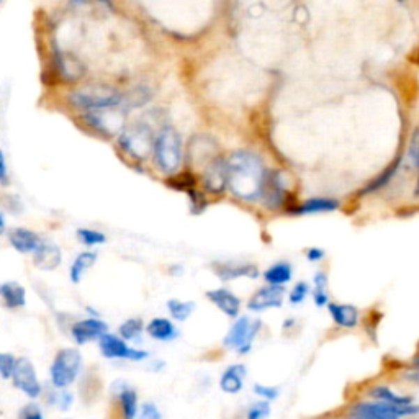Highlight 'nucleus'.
<instances>
[{
  "label": "nucleus",
  "instance_id": "1",
  "mask_svg": "<svg viewBox=\"0 0 419 419\" xmlns=\"http://www.w3.org/2000/svg\"><path fill=\"white\" fill-rule=\"evenodd\" d=\"M266 174L261 158L251 151H236L226 161L228 187L239 199H259L264 181H266Z\"/></svg>",
  "mask_w": 419,
  "mask_h": 419
},
{
  "label": "nucleus",
  "instance_id": "2",
  "mask_svg": "<svg viewBox=\"0 0 419 419\" xmlns=\"http://www.w3.org/2000/svg\"><path fill=\"white\" fill-rule=\"evenodd\" d=\"M123 93L108 86H84L74 89L68 96V102L81 110H102L123 103Z\"/></svg>",
  "mask_w": 419,
  "mask_h": 419
},
{
  "label": "nucleus",
  "instance_id": "3",
  "mask_svg": "<svg viewBox=\"0 0 419 419\" xmlns=\"http://www.w3.org/2000/svg\"><path fill=\"white\" fill-rule=\"evenodd\" d=\"M154 161L162 172H176L182 162V144L177 131L164 128L154 138Z\"/></svg>",
  "mask_w": 419,
  "mask_h": 419
},
{
  "label": "nucleus",
  "instance_id": "4",
  "mask_svg": "<svg viewBox=\"0 0 419 419\" xmlns=\"http://www.w3.org/2000/svg\"><path fill=\"white\" fill-rule=\"evenodd\" d=\"M82 369V356L74 347H66L56 354L51 364V383L54 388L64 390L77 380Z\"/></svg>",
  "mask_w": 419,
  "mask_h": 419
},
{
  "label": "nucleus",
  "instance_id": "5",
  "mask_svg": "<svg viewBox=\"0 0 419 419\" xmlns=\"http://www.w3.org/2000/svg\"><path fill=\"white\" fill-rule=\"evenodd\" d=\"M259 329H261V321L259 319H251L247 317H239L236 323L233 324L228 334L223 339V344L228 349L238 351L239 354H247L251 351L254 339H256Z\"/></svg>",
  "mask_w": 419,
  "mask_h": 419
},
{
  "label": "nucleus",
  "instance_id": "6",
  "mask_svg": "<svg viewBox=\"0 0 419 419\" xmlns=\"http://www.w3.org/2000/svg\"><path fill=\"white\" fill-rule=\"evenodd\" d=\"M120 144L126 153L136 159H146L153 153L154 136L149 126L136 123L123 130L120 135Z\"/></svg>",
  "mask_w": 419,
  "mask_h": 419
},
{
  "label": "nucleus",
  "instance_id": "7",
  "mask_svg": "<svg viewBox=\"0 0 419 419\" xmlns=\"http://www.w3.org/2000/svg\"><path fill=\"white\" fill-rule=\"evenodd\" d=\"M416 404H408V406H395L390 403H359L352 408L354 418L364 419H399L409 414H416Z\"/></svg>",
  "mask_w": 419,
  "mask_h": 419
},
{
  "label": "nucleus",
  "instance_id": "8",
  "mask_svg": "<svg viewBox=\"0 0 419 419\" xmlns=\"http://www.w3.org/2000/svg\"><path fill=\"white\" fill-rule=\"evenodd\" d=\"M98 347H100L102 356L105 359H126V360H144L148 359V352L133 349L126 344L125 339H121L115 334L105 333L98 337Z\"/></svg>",
  "mask_w": 419,
  "mask_h": 419
},
{
  "label": "nucleus",
  "instance_id": "9",
  "mask_svg": "<svg viewBox=\"0 0 419 419\" xmlns=\"http://www.w3.org/2000/svg\"><path fill=\"white\" fill-rule=\"evenodd\" d=\"M13 383L18 390H22L26 397L36 398L41 395V383L38 382L35 367L26 357H20L15 362V369L12 374Z\"/></svg>",
  "mask_w": 419,
  "mask_h": 419
},
{
  "label": "nucleus",
  "instance_id": "10",
  "mask_svg": "<svg viewBox=\"0 0 419 419\" xmlns=\"http://www.w3.org/2000/svg\"><path fill=\"white\" fill-rule=\"evenodd\" d=\"M115 108V107H113ZM84 119L87 120V123L100 131L103 135H115L119 128L123 125V113L113 112L112 108H102V110H91L86 113Z\"/></svg>",
  "mask_w": 419,
  "mask_h": 419
},
{
  "label": "nucleus",
  "instance_id": "11",
  "mask_svg": "<svg viewBox=\"0 0 419 419\" xmlns=\"http://www.w3.org/2000/svg\"><path fill=\"white\" fill-rule=\"evenodd\" d=\"M284 296H285V290L284 287H277V285H267L259 289L256 294L251 296L249 300L247 308L254 313H261L266 312V310L271 308H280L284 305Z\"/></svg>",
  "mask_w": 419,
  "mask_h": 419
},
{
  "label": "nucleus",
  "instance_id": "12",
  "mask_svg": "<svg viewBox=\"0 0 419 419\" xmlns=\"http://www.w3.org/2000/svg\"><path fill=\"white\" fill-rule=\"evenodd\" d=\"M107 329H108V324L105 321H102V319L87 318V319H82V321L74 323L73 328H70V334H73L74 341L77 342L79 346H82L103 336V334L107 333Z\"/></svg>",
  "mask_w": 419,
  "mask_h": 419
},
{
  "label": "nucleus",
  "instance_id": "13",
  "mask_svg": "<svg viewBox=\"0 0 419 419\" xmlns=\"http://www.w3.org/2000/svg\"><path fill=\"white\" fill-rule=\"evenodd\" d=\"M228 185L226 176V159L216 158L206 166L204 172V187L211 194H221Z\"/></svg>",
  "mask_w": 419,
  "mask_h": 419
},
{
  "label": "nucleus",
  "instance_id": "14",
  "mask_svg": "<svg viewBox=\"0 0 419 419\" xmlns=\"http://www.w3.org/2000/svg\"><path fill=\"white\" fill-rule=\"evenodd\" d=\"M63 261V254H61L59 246L54 243L41 241L40 246L33 252V264L40 271H54L61 266Z\"/></svg>",
  "mask_w": 419,
  "mask_h": 419
},
{
  "label": "nucleus",
  "instance_id": "15",
  "mask_svg": "<svg viewBox=\"0 0 419 419\" xmlns=\"http://www.w3.org/2000/svg\"><path fill=\"white\" fill-rule=\"evenodd\" d=\"M206 298L215 305L220 312H223L226 317L229 318H238L239 310H241V301L233 291L228 289H216L206 291Z\"/></svg>",
  "mask_w": 419,
  "mask_h": 419
},
{
  "label": "nucleus",
  "instance_id": "16",
  "mask_svg": "<svg viewBox=\"0 0 419 419\" xmlns=\"http://www.w3.org/2000/svg\"><path fill=\"white\" fill-rule=\"evenodd\" d=\"M284 183H282L280 172L271 171L266 174V181H264L261 197L266 201L267 206L271 208H277L284 201Z\"/></svg>",
  "mask_w": 419,
  "mask_h": 419
},
{
  "label": "nucleus",
  "instance_id": "17",
  "mask_svg": "<svg viewBox=\"0 0 419 419\" xmlns=\"http://www.w3.org/2000/svg\"><path fill=\"white\" fill-rule=\"evenodd\" d=\"M8 241L12 247L22 254H33L41 244V238L26 228H13L8 231Z\"/></svg>",
  "mask_w": 419,
  "mask_h": 419
},
{
  "label": "nucleus",
  "instance_id": "18",
  "mask_svg": "<svg viewBox=\"0 0 419 419\" xmlns=\"http://www.w3.org/2000/svg\"><path fill=\"white\" fill-rule=\"evenodd\" d=\"M246 367L243 364L229 365L220 376V388L228 395H236L244 387V379H246Z\"/></svg>",
  "mask_w": 419,
  "mask_h": 419
},
{
  "label": "nucleus",
  "instance_id": "19",
  "mask_svg": "<svg viewBox=\"0 0 419 419\" xmlns=\"http://www.w3.org/2000/svg\"><path fill=\"white\" fill-rule=\"evenodd\" d=\"M215 272L216 275L224 282L239 279V277H251V279H256L259 275L257 267L252 266V264H236V262L216 264Z\"/></svg>",
  "mask_w": 419,
  "mask_h": 419
},
{
  "label": "nucleus",
  "instance_id": "20",
  "mask_svg": "<svg viewBox=\"0 0 419 419\" xmlns=\"http://www.w3.org/2000/svg\"><path fill=\"white\" fill-rule=\"evenodd\" d=\"M54 63H56V69H58V74L68 82L79 81V79L84 75V70H86L81 61L75 59L74 56L70 54L56 53Z\"/></svg>",
  "mask_w": 419,
  "mask_h": 419
},
{
  "label": "nucleus",
  "instance_id": "21",
  "mask_svg": "<svg viewBox=\"0 0 419 419\" xmlns=\"http://www.w3.org/2000/svg\"><path fill=\"white\" fill-rule=\"evenodd\" d=\"M333 321L341 328H356L359 323V310L354 305L328 303L326 305Z\"/></svg>",
  "mask_w": 419,
  "mask_h": 419
},
{
  "label": "nucleus",
  "instance_id": "22",
  "mask_svg": "<svg viewBox=\"0 0 419 419\" xmlns=\"http://www.w3.org/2000/svg\"><path fill=\"white\" fill-rule=\"evenodd\" d=\"M0 300H2L3 307L10 310L22 308L26 303V291L17 282H6L0 285Z\"/></svg>",
  "mask_w": 419,
  "mask_h": 419
},
{
  "label": "nucleus",
  "instance_id": "23",
  "mask_svg": "<svg viewBox=\"0 0 419 419\" xmlns=\"http://www.w3.org/2000/svg\"><path fill=\"white\" fill-rule=\"evenodd\" d=\"M146 333L149 334L151 337L156 339V341L161 342H167L172 341V339L177 337V328L171 319L167 318H154L146 324Z\"/></svg>",
  "mask_w": 419,
  "mask_h": 419
},
{
  "label": "nucleus",
  "instance_id": "24",
  "mask_svg": "<svg viewBox=\"0 0 419 419\" xmlns=\"http://www.w3.org/2000/svg\"><path fill=\"white\" fill-rule=\"evenodd\" d=\"M116 397H119L123 419H136L139 411V404H138V395H136L135 390L126 387L123 383H120Z\"/></svg>",
  "mask_w": 419,
  "mask_h": 419
},
{
  "label": "nucleus",
  "instance_id": "25",
  "mask_svg": "<svg viewBox=\"0 0 419 419\" xmlns=\"http://www.w3.org/2000/svg\"><path fill=\"white\" fill-rule=\"evenodd\" d=\"M339 206V201L334 199H310L300 204L296 208L290 210L294 215H313L323 213V211H334Z\"/></svg>",
  "mask_w": 419,
  "mask_h": 419
},
{
  "label": "nucleus",
  "instance_id": "26",
  "mask_svg": "<svg viewBox=\"0 0 419 419\" xmlns=\"http://www.w3.org/2000/svg\"><path fill=\"white\" fill-rule=\"evenodd\" d=\"M96 262H97V252L86 251V252L79 254V256L74 259L73 266H70V271H69V275H70V280H73V284H79V282L82 280L84 274H86V272L91 269Z\"/></svg>",
  "mask_w": 419,
  "mask_h": 419
},
{
  "label": "nucleus",
  "instance_id": "27",
  "mask_svg": "<svg viewBox=\"0 0 419 419\" xmlns=\"http://www.w3.org/2000/svg\"><path fill=\"white\" fill-rule=\"evenodd\" d=\"M291 274H294V269L289 262H277L264 272V280L269 285L282 287L291 280Z\"/></svg>",
  "mask_w": 419,
  "mask_h": 419
},
{
  "label": "nucleus",
  "instance_id": "28",
  "mask_svg": "<svg viewBox=\"0 0 419 419\" xmlns=\"http://www.w3.org/2000/svg\"><path fill=\"white\" fill-rule=\"evenodd\" d=\"M370 397H374L376 399L383 403H390L395 404V406H408V404H413V399L409 397H399L392 390L387 387H375L370 390Z\"/></svg>",
  "mask_w": 419,
  "mask_h": 419
},
{
  "label": "nucleus",
  "instance_id": "29",
  "mask_svg": "<svg viewBox=\"0 0 419 419\" xmlns=\"http://www.w3.org/2000/svg\"><path fill=\"white\" fill-rule=\"evenodd\" d=\"M167 310L176 321H185V319L190 318V314L194 313L195 305L192 303V301H181L174 298L167 301Z\"/></svg>",
  "mask_w": 419,
  "mask_h": 419
},
{
  "label": "nucleus",
  "instance_id": "30",
  "mask_svg": "<svg viewBox=\"0 0 419 419\" xmlns=\"http://www.w3.org/2000/svg\"><path fill=\"white\" fill-rule=\"evenodd\" d=\"M144 331V323L139 318H130L126 321L121 323L120 326V336L125 341H136L141 339V334Z\"/></svg>",
  "mask_w": 419,
  "mask_h": 419
},
{
  "label": "nucleus",
  "instance_id": "31",
  "mask_svg": "<svg viewBox=\"0 0 419 419\" xmlns=\"http://www.w3.org/2000/svg\"><path fill=\"white\" fill-rule=\"evenodd\" d=\"M398 166H399V161H395V162L392 164V166H390V167L387 169V171H385V172L382 174V176H379V177L375 178L374 182L369 183V185H367V187L364 188V190H362V194H370V192L380 190V188L387 185V183L393 178L395 174H397Z\"/></svg>",
  "mask_w": 419,
  "mask_h": 419
},
{
  "label": "nucleus",
  "instance_id": "32",
  "mask_svg": "<svg viewBox=\"0 0 419 419\" xmlns=\"http://www.w3.org/2000/svg\"><path fill=\"white\" fill-rule=\"evenodd\" d=\"M77 238L79 241L86 246H97V244H103L107 241V236L97 229H89V228H79L77 229Z\"/></svg>",
  "mask_w": 419,
  "mask_h": 419
},
{
  "label": "nucleus",
  "instance_id": "33",
  "mask_svg": "<svg viewBox=\"0 0 419 419\" xmlns=\"http://www.w3.org/2000/svg\"><path fill=\"white\" fill-rule=\"evenodd\" d=\"M70 7L74 8H84V10H92V8H102V10H112L113 3L112 0H73L70 2Z\"/></svg>",
  "mask_w": 419,
  "mask_h": 419
},
{
  "label": "nucleus",
  "instance_id": "34",
  "mask_svg": "<svg viewBox=\"0 0 419 419\" xmlns=\"http://www.w3.org/2000/svg\"><path fill=\"white\" fill-rule=\"evenodd\" d=\"M15 362L17 359L12 354L0 352V376H2V379H10L13 369H15Z\"/></svg>",
  "mask_w": 419,
  "mask_h": 419
},
{
  "label": "nucleus",
  "instance_id": "35",
  "mask_svg": "<svg viewBox=\"0 0 419 419\" xmlns=\"http://www.w3.org/2000/svg\"><path fill=\"white\" fill-rule=\"evenodd\" d=\"M271 414L269 402H257L247 409L246 419H266Z\"/></svg>",
  "mask_w": 419,
  "mask_h": 419
},
{
  "label": "nucleus",
  "instance_id": "36",
  "mask_svg": "<svg viewBox=\"0 0 419 419\" xmlns=\"http://www.w3.org/2000/svg\"><path fill=\"white\" fill-rule=\"evenodd\" d=\"M308 291H310V287H308L307 282H298V284H296V285L294 287V289H291L290 294H289L290 303H291V305H300V303H303L305 298H307Z\"/></svg>",
  "mask_w": 419,
  "mask_h": 419
},
{
  "label": "nucleus",
  "instance_id": "37",
  "mask_svg": "<svg viewBox=\"0 0 419 419\" xmlns=\"http://www.w3.org/2000/svg\"><path fill=\"white\" fill-rule=\"evenodd\" d=\"M254 393L264 398V402H272V399L279 398V388L267 387V385H262V383L254 385Z\"/></svg>",
  "mask_w": 419,
  "mask_h": 419
},
{
  "label": "nucleus",
  "instance_id": "38",
  "mask_svg": "<svg viewBox=\"0 0 419 419\" xmlns=\"http://www.w3.org/2000/svg\"><path fill=\"white\" fill-rule=\"evenodd\" d=\"M138 419H162V414L154 403H144L138 411Z\"/></svg>",
  "mask_w": 419,
  "mask_h": 419
},
{
  "label": "nucleus",
  "instance_id": "39",
  "mask_svg": "<svg viewBox=\"0 0 419 419\" xmlns=\"http://www.w3.org/2000/svg\"><path fill=\"white\" fill-rule=\"evenodd\" d=\"M10 174H8V166H7V158L3 154V151L0 149V187L7 188L10 185Z\"/></svg>",
  "mask_w": 419,
  "mask_h": 419
},
{
  "label": "nucleus",
  "instance_id": "40",
  "mask_svg": "<svg viewBox=\"0 0 419 419\" xmlns=\"http://www.w3.org/2000/svg\"><path fill=\"white\" fill-rule=\"evenodd\" d=\"M73 395L69 392H54L53 399H51V403L56 404V406H59L61 409H69L70 404H73Z\"/></svg>",
  "mask_w": 419,
  "mask_h": 419
},
{
  "label": "nucleus",
  "instance_id": "41",
  "mask_svg": "<svg viewBox=\"0 0 419 419\" xmlns=\"http://www.w3.org/2000/svg\"><path fill=\"white\" fill-rule=\"evenodd\" d=\"M408 158H409V162H411V167L418 169V130H414V133L411 136V144H409V149H408Z\"/></svg>",
  "mask_w": 419,
  "mask_h": 419
},
{
  "label": "nucleus",
  "instance_id": "42",
  "mask_svg": "<svg viewBox=\"0 0 419 419\" xmlns=\"http://www.w3.org/2000/svg\"><path fill=\"white\" fill-rule=\"evenodd\" d=\"M20 419H43V413L36 404H28V406L22 409Z\"/></svg>",
  "mask_w": 419,
  "mask_h": 419
},
{
  "label": "nucleus",
  "instance_id": "43",
  "mask_svg": "<svg viewBox=\"0 0 419 419\" xmlns=\"http://www.w3.org/2000/svg\"><path fill=\"white\" fill-rule=\"evenodd\" d=\"M6 199L0 200V205L3 206V208H7L8 211H12V213H15V208H13V205H17L18 208H22V201L18 200L17 195H10V194H3Z\"/></svg>",
  "mask_w": 419,
  "mask_h": 419
},
{
  "label": "nucleus",
  "instance_id": "44",
  "mask_svg": "<svg viewBox=\"0 0 419 419\" xmlns=\"http://www.w3.org/2000/svg\"><path fill=\"white\" fill-rule=\"evenodd\" d=\"M313 300L317 303V307H326L329 303V295H328V289H314L313 291Z\"/></svg>",
  "mask_w": 419,
  "mask_h": 419
},
{
  "label": "nucleus",
  "instance_id": "45",
  "mask_svg": "<svg viewBox=\"0 0 419 419\" xmlns=\"http://www.w3.org/2000/svg\"><path fill=\"white\" fill-rule=\"evenodd\" d=\"M324 257V251L319 247H310L307 251V259L310 262H319Z\"/></svg>",
  "mask_w": 419,
  "mask_h": 419
},
{
  "label": "nucleus",
  "instance_id": "46",
  "mask_svg": "<svg viewBox=\"0 0 419 419\" xmlns=\"http://www.w3.org/2000/svg\"><path fill=\"white\" fill-rule=\"evenodd\" d=\"M314 289H328V275L324 272H317L313 277Z\"/></svg>",
  "mask_w": 419,
  "mask_h": 419
},
{
  "label": "nucleus",
  "instance_id": "47",
  "mask_svg": "<svg viewBox=\"0 0 419 419\" xmlns=\"http://www.w3.org/2000/svg\"><path fill=\"white\" fill-rule=\"evenodd\" d=\"M3 231H6V218H3V215L0 213V236H2Z\"/></svg>",
  "mask_w": 419,
  "mask_h": 419
},
{
  "label": "nucleus",
  "instance_id": "48",
  "mask_svg": "<svg viewBox=\"0 0 419 419\" xmlns=\"http://www.w3.org/2000/svg\"><path fill=\"white\" fill-rule=\"evenodd\" d=\"M352 419H364V418H352Z\"/></svg>",
  "mask_w": 419,
  "mask_h": 419
},
{
  "label": "nucleus",
  "instance_id": "49",
  "mask_svg": "<svg viewBox=\"0 0 419 419\" xmlns=\"http://www.w3.org/2000/svg\"><path fill=\"white\" fill-rule=\"evenodd\" d=\"M0 2H2V0H0Z\"/></svg>",
  "mask_w": 419,
  "mask_h": 419
}]
</instances>
